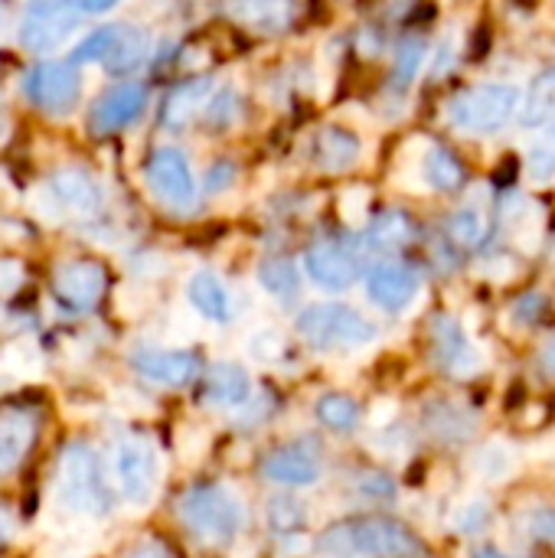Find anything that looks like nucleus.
<instances>
[{"instance_id":"nucleus-1","label":"nucleus","mask_w":555,"mask_h":558,"mask_svg":"<svg viewBox=\"0 0 555 558\" xmlns=\"http://www.w3.org/2000/svg\"><path fill=\"white\" fill-rule=\"evenodd\" d=\"M317 553L327 558H422V539L396 520H347L321 533Z\"/></svg>"},{"instance_id":"nucleus-2","label":"nucleus","mask_w":555,"mask_h":558,"mask_svg":"<svg viewBox=\"0 0 555 558\" xmlns=\"http://www.w3.org/2000/svg\"><path fill=\"white\" fill-rule=\"evenodd\" d=\"M180 520L206 546H229L242 533V507L219 484H203L186 490L180 500Z\"/></svg>"},{"instance_id":"nucleus-3","label":"nucleus","mask_w":555,"mask_h":558,"mask_svg":"<svg viewBox=\"0 0 555 558\" xmlns=\"http://www.w3.org/2000/svg\"><path fill=\"white\" fill-rule=\"evenodd\" d=\"M59 500L88 517H105L111 510V490L105 484L98 458L85 445H69L59 458V474H56Z\"/></svg>"},{"instance_id":"nucleus-4","label":"nucleus","mask_w":555,"mask_h":558,"mask_svg":"<svg viewBox=\"0 0 555 558\" xmlns=\"http://www.w3.org/2000/svg\"><path fill=\"white\" fill-rule=\"evenodd\" d=\"M298 333L317 350H357L376 340V324L343 304H314L298 317Z\"/></svg>"},{"instance_id":"nucleus-5","label":"nucleus","mask_w":555,"mask_h":558,"mask_svg":"<svg viewBox=\"0 0 555 558\" xmlns=\"http://www.w3.org/2000/svg\"><path fill=\"white\" fill-rule=\"evenodd\" d=\"M520 108V92L514 85H500V82H487V85H474L464 88L451 108L448 118L455 128L471 131V134H491L500 131Z\"/></svg>"},{"instance_id":"nucleus-6","label":"nucleus","mask_w":555,"mask_h":558,"mask_svg":"<svg viewBox=\"0 0 555 558\" xmlns=\"http://www.w3.org/2000/svg\"><path fill=\"white\" fill-rule=\"evenodd\" d=\"M26 98L46 114H65L82 95V78L72 62H36L23 78Z\"/></svg>"},{"instance_id":"nucleus-7","label":"nucleus","mask_w":555,"mask_h":558,"mask_svg":"<svg viewBox=\"0 0 555 558\" xmlns=\"http://www.w3.org/2000/svg\"><path fill=\"white\" fill-rule=\"evenodd\" d=\"M144 177L160 203H167L173 209H190L196 203L193 170L177 147H157L144 163Z\"/></svg>"},{"instance_id":"nucleus-8","label":"nucleus","mask_w":555,"mask_h":558,"mask_svg":"<svg viewBox=\"0 0 555 558\" xmlns=\"http://www.w3.org/2000/svg\"><path fill=\"white\" fill-rule=\"evenodd\" d=\"M75 20H79L75 3H33L20 20V43L29 52H49L69 39Z\"/></svg>"},{"instance_id":"nucleus-9","label":"nucleus","mask_w":555,"mask_h":558,"mask_svg":"<svg viewBox=\"0 0 555 558\" xmlns=\"http://www.w3.org/2000/svg\"><path fill=\"white\" fill-rule=\"evenodd\" d=\"M114 477L131 504H147L157 487V454L144 438H124L114 451Z\"/></svg>"},{"instance_id":"nucleus-10","label":"nucleus","mask_w":555,"mask_h":558,"mask_svg":"<svg viewBox=\"0 0 555 558\" xmlns=\"http://www.w3.org/2000/svg\"><path fill=\"white\" fill-rule=\"evenodd\" d=\"M108 288V271L101 262H92V258H79V262H65L56 268L52 275V291L56 298L65 304V307H75V311H88L101 301Z\"/></svg>"},{"instance_id":"nucleus-11","label":"nucleus","mask_w":555,"mask_h":558,"mask_svg":"<svg viewBox=\"0 0 555 558\" xmlns=\"http://www.w3.org/2000/svg\"><path fill=\"white\" fill-rule=\"evenodd\" d=\"M144 105H147V88L141 82H118L92 105L88 128L95 134H114V131L134 124L141 118Z\"/></svg>"},{"instance_id":"nucleus-12","label":"nucleus","mask_w":555,"mask_h":558,"mask_svg":"<svg viewBox=\"0 0 555 558\" xmlns=\"http://www.w3.org/2000/svg\"><path fill=\"white\" fill-rule=\"evenodd\" d=\"M262 477L285 487H311L321 481V461L304 445H285L262 458Z\"/></svg>"},{"instance_id":"nucleus-13","label":"nucleus","mask_w":555,"mask_h":558,"mask_svg":"<svg viewBox=\"0 0 555 558\" xmlns=\"http://www.w3.org/2000/svg\"><path fill=\"white\" fill-rule=\"evenodd\" d=\"M419 294V278L406 265H376L366 278V298L383 311H406Z\"/></svg>"},{"instance_id":"nucleus-14","label":"nucleus","mask_w":555,"mask_h":558,"mask_svg":"<svg viewBox=\"0 0 555 558\" xmlns=\"http://www.w3.org/2000/svg\"><path fill=\"white\" fill-rule=\"evenodd\" d=\"M432 347H435V360L445 373L455 376H471L478 373V353L471 347V340L464 337L461 324L455 317H438L432 327Z\"/></svg>"},{"instance_id":"nucleus-15","label":"nucleus","mask_w":555,"mask_h":558,"mask_svg":"<svg viewBox=\"0 0 555 558\" xmlns=\"http://www.w3.org/2000/svg\"><path fill=\"white\" fill-rule=\"evenodd\" d=\"M131 366L137 376L157 386H186L196 376V356L183 350H137Z\"/></svg>"},{"instance_id":"nucleus-16","label":"nucleus","mask_w":555,"mask_h":558,"mask_svg":"<svg viewBox=\"0 0 555 558\" xmlns=\"http://www.w3.org/2000/svg\"><path fill=\"white\" fill-rule=\"evenodd\" d=\"M304 268H307V275H311L321 288H327V291H343V288H350V284L357 281V275H360L357 258H353L350 252H343L340 245H334V242H321V245L307 248Z\"/></svg>"},{"instance_id":"nucleus-17","label":"nucleus","mask_w":555,"mask_h":558,"mask_svg":"<svg viewBox=\"0 0 555 558\" xmlns=\"http://www.w3.org/2000/svg\"><path fill=\"white\" fill-rule=\"evenodd\" d=\"M209 95H213V78H209V75H193V78L180 82V85L167 95V101H164V108H160V124H164L167 131H183V128L196 118V111H200L203 105H209V101H206Z\"/></svg>"},{"instance_id":"nucleus-18","label":"nucleus","mask_w":555,"mask_h":558,"mask_svg":"<svg viewBox=\"0 0 555 558\" xmlns=\"http://www.w3.org/2000/svg\"><path fill=\"white\" fill-rule=\"evenodd\" d=\"M49 186H52L56 199L65 209H72V213H82L85 216V213H95L101 206V186H98V180L88 170L65 167V170L52 173Z\"/></svg>"},{"instance_id":"nucleus-19","label":"nucleus","mask_w":555,"mask_h":558,"mask_svg":"<svg viewBox=\"0 0 555 558\" xmlns=\"http://www.w3.org/2000/svg\"><path fill=\"white\" fill-rule=\"evenodd\" d=\"M33 438H36V418L29 412L20 409L0 412V474L13 471L26 458Z\"/></svg>"},{"instance_id":"nucleus-20","label":"nucleus","mask_w":555,"mask_h":558,"mask_svg":"<svg viewBox=\"0 0 555 558\" xmlns=\"http://www.w3.org/2000/svg\"><path fill=\"white\" fill-rule=\"evenodd\" d=\"M360 157V137L347 128H324L317 131L314 137V163L327 173H340V170H350Z\"/></svg>"},{"instance_id":"nucleus-21","label":"nucleus","mask_w":555,"mask_h":558,"mask_svg":"<svg viewBox=\"0 0 555 558\" xmlns=\"http://www.w3.org/2000/svg\"><path fill=\"white\" fill-rule=\"evenodd\" d=\"M203 399L209 405H245L252 399V379L242 366L236 363H216L206 373V386H203Z\"/></svg>"},{"instance_id":"nucleus-22","label":"nucleus","mask_w":555,"mask_h":558,"mask_svg":"<svg viewBox=\"0 0 555 558\" xmlns=\"http://www.w3.org/2000/svg\"><path fill=\"white\" fill-rule=\"evenodd\" d=\"M190 304L216 324H229L232 320V298L226 291V284L213 275V271H196L186 284Z\"/></svg>"},{"instance_id":"nucleus-23","label":"nucleus","mask_w":555,"mask_h":558,"mask_svg":"<svg viewBox=\"0 0 555 558\" xmlns=\"http://www.w3.org/2000/svg\"><path fill=\"white\" fill-rule=\"evenodd\" d=\"M474 425L478 422L471 418V412H464L455 402H432L425 409V428L438 441H464L474 432Z\"/></svg>"},{"instance_id":"nucleus-24","label":"nucleus","mask_w":555,"mask_h":558,"mask_svg":"<svg viewBox=\"0 0 555 558\" xmlns=\"http://www.w3.org/2000/svg\"><path fill=\"white\" fill-rule=\"evenodd\" d=\"M147 49H150V36L141 26L118 23V39H114V49L105 59V65L114 75H128V72H134L147 59Z\"/></svg>"},{"instance_id":"nucleus-25","label":"nucleus","mask_w":555,"mask_h":558,"mask_svg":"<svg viewBox=\"0 0 555 558\" xmlns=\"http://www.w3.org/2000/svg\"><path fill=\"white\" fill-rule=\"evenodd\" d=\"M412 235H415V229H412L409 216L399 213V209H386V213H379V216L370 222V229H366V245L376 248V252H393V248H402Z\"/></svg>"},{"instance_id":"nucleus-26","label":"nucleus","mask_w":555,"mask_h":558,"mask_svg":"<svg viewBox=\"0 0 555 558\" xmlns=\"http://www.w3.org/2000/svg\"><path fill=\"white\" fill-rule=\"evenodd\" d=\"M258 284H262L272 298L291 301V298H298V291H301V275H298V268H294L291 258H265V262L258 265Z\"/></svg>"},{"instance_id":"nucleus-27","label":"nucleus","mask_w":555,"mask_h":558,"mask_svg":"<svg viewBox=\"0 0 555 558\" xmlns=\"http://www.w3.org/2000/svg\"><path fill=\"white\" fill-rule=\"evenodd\" d=\"M422 167H425V180L435 190H442V193H455L464 183V167H461V160L448 147H432L425 154V163Z\"/></svg>"},{"instance_id":"nucleus-28","label":"nucleus","mask_w":555,"mask_h":558,"mask_svg":"<svg viewBox=\"0 0 555 558\" xmlns=\"http://www.w3.org/2000/svg\"><path fill=\"white\" fill-rule=\"evenodd\" d=\"M314 415H317V422L324 425V428H330V432H353L357 425H360V409H357V402L350 399V396H343V392H327L317 405H314Z\"/></svg>"},{"instance_id":"nucleus-29","label":"nucleus","mask_w":555,"mask_h":558,"mask_svg":"<svg viewBox=\"0 0 555 558\" xmlns=\"http://www.w3.org/2000/svg\"><path fill=\"white\" fill-rule=\"evenodd\" d=\"M555 114V69L543 72L540 78H533L527 105H523V124L540 128L546 121H553Z\"/></svg>"},{"instance_id":"nucleus-30","label":"nucleus","mask_w":555,"mask_h":558,"mask_svg":"<svg viewBox=\"0 0 555 558\" xmlns=\"http://www.w3.org/2000/svg\"><path fill=\"white\" fill-rule=\"evenodd\" d=\"M425 62V39L422 36H406L396 46V62H393V85L396 88H409L412 78L419 75Z\"/></svg>"},{"instance_id":"nucleus-31","label":"nucleus","mask_w":555,"mask_h":558,"mask_svg":"<svg viewBox=\"0 0 555 558\" xmlns=\"http://www.w3.org/2000/svg\"><path fill=\"white\" fill-rule=\"evenodd\" d=\"M114 39H118V23L114 26H98V29H92L75 49H72V65H79V62H95V59H108L111 56V49H114Z\"/></svg>"},{"instance_id":"nucleus-32","label":"nucleus","mask_w":555,"mask_h":558,"mask_svg":"<svg viewBox=\"0 0 555 558\" xmlns=\"http://www.w3.org/2000/svg\"><path fill=\"white\" fill-rule=\"evenodd\" d=\"M527 173L533 180H553L555 177V121L550 124V131L543 134V141L527 154Z\"/></svg>"},{"instance_id":"nucleus-33","label":"nucleus","mask_w":555,"mask_h":558,"mask_svg":"<svg viewBox=\"0 0 555 558\" xmlns=\"http://www.w3.org/2000/svg\"><path fill=\"white\" fill-rule=\"evenodd\" d=\"M448 232H451V239H455L458 245H468V248H471V245H481V242H484L487 226H484V219H481L478 209H461V213L451 216Z\"/></svg>"},{"instance_id":"nucleus-34","label":"nucleus","mask_w":555,"mask_h":558,"mask_svg":"<svg viewBox=\"0 0 555 558\" xmlns=\"http://www.w3.org/2000/svg\"><path fill=\"white\" fill-rule=\"evenodd\" d=\"M236 111H239L236 92H232V88H219V92L209 98V105H206V128H209V131H226V128L236 121Z\"/></svg>"},{"instance_id":"nucleus-35","label":"nucleus","mask_w":555,"mask_h":558,"mask_svg":"<svg viewBox=\"0 0 555 558\" xmlns=\"http://www.w3.org/2000/svg\"><path fill=\"white\" fill-rule=\"evenodd\" d=\"M268 517L278 530H294L304 520V507L294 497H275L268 504Z\"/></svg>"},{"instance_id":"nucleus-36","label":"nucleus","mask_w":555,"mask_h":558,"mask_svg":"<svg viewBox=\"0 0 555 558\" xmlns=\"http://www.w3.org/2000/svg\"><path fill=\"white\" fill-rule=\"evenodd\" d=\"M491 523V510H487V504H468L461 513H458V533H481L484 526Z\"/></svg>"},{"instance_id":"nucleus-37","label":"nucleus","mask_w":555,"mask_h":558,"mask_svg":"<svg viewBox=\"0 0 555 558\" xmlns=\"http://www.w3.org/2000/svg\"><path fill=\"white\" fill-rule=\"evenodd\" d=\"M281 340H278V333H255L252 340H249V353L255 356V360H278L281 356Z\"/></svg>"},{"instance_id":"nucleus-38","label":"nucleus","mask_w":555,"mask_h":558,"mask_svg":"<svg viewBox=\"0 0 555 558\" xmlns=\"http://www.w3.org/2000/svg\"><path fill=\"white\" fill-rule=\"evenodd\" d=\"M360 494L370 497V500H393L396 490H393V481L386 474H366L360 481Z\"/></svg>"},{"instance_id":"nucleus-39","label":"nucleus","mask_w":555,"mask_h":558,"mask_svg":"<svg viewBox=\"0 0 555 558\" xmlns=\"http://www.w3.org/2000/svg\"><path fill=\"white\" fill-rule=\"evenodd\" d=\"M530 533L543 543L555 546V510H536L530 517Z\"/></svg>"},{"instance_id":"nucleus-40","label":"nucleus","mask_w":555,"mask_h":558,"mask_svg":"<svg viewBox=\"0 0 555 558\" xmlns=\"http://www.w3.org/2000/svg\"><path fill=\"white\" fill-rule=\"evenodd\" d=\"M232 177H236V167H232L229 160H219V163L206 173V190H209V193H222V190L232 183Z\"/></svg>"},{"instance_id":"nucleus-41","label":"nucleus","mask_w":555,"mask_h":558,"mask_svg":"<svg viewBox=\"0 0 555 558\" xmlns=\"http://www.w3.org/2000/svg\"><path fill=\"white\" fill-rule=\"evenodd\" d=\"M540 307H543V298H540V294H530V298H523V301L514 307V320H517V324H533Z\"/></svg>"},{"instance_id":"nucleus-42","label":"nucleus","mask_w":555,"mask_h":558,"mask_svg":"<svg viewBox=\"0 0 555 558\" xmlns=\"http://www.w3.org/2000/svg\"><path fill=\"white\" fill-rule=\"evenodd\" d=\"M20 284V265L16 262H0V291H10Z\"/></svg>"},{"instance_id":"nucleus-43","label":"nucleus","mask_w":555,"mask_h":558,"mask_svg":"<svg viewBox=\"0 0 555 558\" xmlns=\"http://www.w3.org/2000/svg\"><path fill=\"white\" fill-rule=\"evenodd\" d=\"M540 366H543V373L546 376H553L555 379V337L543 347V353H540Z\"/></svg>"},{"instance_id":"nucleus-44","label":"nucleus","mask_w":555,"mask_h":558,"mask_svg":"<svg viewBox=\"0 0 555 558\" xmlns=\"http://www.w3.org/2000/svg\"><path fill=\"white\" fill-rule=\"evenodd\" d=\"M10 526H13V520H10V510L0 504V546L7 543V536H10Z\"/></svg>"},{"instance_id":"nucleus-45","label":"nucleus","mask_w":555,"mask_h":558,"mask_svg":"<svg viewBox=\"0 0 555 558\" xmlns=\"http://www.w3.org/2000/svg\"><path fill=\"white\" fill-rule=\"evenodd\" d=\"M471 558H510V556H504V553H497V549H478Z\"/></svg>"},{"instance_id":"nucleus-46","label":"nucleus","mask_w":555,"mask_h":558,"mask_svg":"<svg viewBox=\"0 0 555 558\" xmlns=\"http://www.w3.org/2000/svg\"><path fill=\"white\" fill-rule=\"evenodd\" d=\"M131 558H160L157 553H137V556H131Z\"/></svg>"},{"instance_id":"nucleus-47","label":"nucleus","mask_w":555,"mask_h":558,"mask_svg":"<svg viewBox=\"0 0 555 558\" xmlns=\"http://www.w3.org/2000/svg\"><path fill=\"white\" fill-rule=\"evenodd\" d=\"M0 134H3V114H0Z\"/></svg>"}]
</instances>
